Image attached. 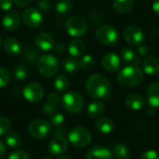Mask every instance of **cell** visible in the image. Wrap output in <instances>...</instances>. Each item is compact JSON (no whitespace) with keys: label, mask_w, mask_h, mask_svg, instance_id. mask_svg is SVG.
Segmentation results:
<instances>
[{"label":"cell","mask_w":159,"mask_h":159,"mask_svg":"<svg viewBox=\"0 0 159 159\" xmlns=\"http://www.w3.org/2000/svg\"><path fill=\"white\" fill-rule=\"evenodd\" d=\"M135 0H113L114 8L121 14L129 12L134 7Z\"/></svg>","instance_id":"26"},{"label":"cell","mask_w":159,"mask_h":159,"mask_svg":"<svg viewBox=\"0 0 159 159\" xmlns=\"http://www.w3.org/2000/svg\"><path fill=\"white\" fill-rule=\"evenodd\" d=\"M113 156L116 159H129L130 150L124 143H117L113 148Z\"/></svg>","instance_id":"27"},{"label":"cell","mask_w":159,"mask_h":159,"mask_svg":"<svg viewBox=\"0 0 159 159\" xmlns=\"http://www.w3.org/2000/svg\"><path fill=\"white\" fill-rule=\"evenodd\" d=\"M143 69L148 75H157L159 73V61L156 57H146L143 61Z\"/></svg>","instance_id":"20"},{"label":"cell","mask_w":159,"mask_h":159,"mask_svg":"<svg viewBox=\"0 0 159 159\" xmlns=\"http://www.w3.org/2000/svg\"><path fill=\"white\" fill-rule=\"evenodd\" d=\"M61 104L67 113L71 115H77L84 108V99L77 91H68L63 94L61 98Z\"/></svg>","instance_id":"3"},{"label":"cell","mask_w":159,"mask_h":159,"mask_svg":"<svg viewBox=\"0 0 159 159\" xmlns=\"http://www.w3.org/2000/svg\"><path fill=\"white\" fill-rule=\"evenodd\" d=\"M102 64L105 71L109 73H115L120 68L121 59L116 53L110 52L103 56L102 60Z\"/></svg>","instance_id":"12"},{"label":"cell","mask_w":159,"mask_h":159,"mask_svg":"<svg viewBox=\"0 0 159 159\" xmlns=\"http://www.w3.org/2000/svg\"><path fill=\"white\" fill-rule=\"evenodd\" d=\"M45 159H53V158H52V157H46Z\"/></svg>","instance_id":"49"},{"label":"cell","mask_w":159,"mask_h":159,"mask_svg":"<svg viewBox=\"0 0 159 159\" xmlns=\"http://www.w3.org/2000/svg\"><path fill=\"white\" fill-rule=\"evenodd\" d=\"M49 122H50V125H52L53 127H60L64 122V116H63L62 114L56 112V113H54L53 115L50 116Z\"/></svg>","instance_id":"34"},{"label":"cell","mask_w":159,"mask_h":159,"mask_svg":"<svg viewBox=\"0 0 159 159\" xmlns=\"http://www.w3.org/2000/svg\"><path fill=\"white\" fill-rule=\"evenodd\" d=\"M120 59L125 63L132 65V66L139 67V65L141 64L140 57H138L135 54V52L131 48H125L122 49L121 55H120Z\"/></svg>","instance_id":"21"},{"label":"cell","mask_w":159,"mask_h":159,"mask_svg":"<svg viewBox=\"0 0 159 159\" xmlns=\"http://www.w3.org/2000/svg\"><path fill=\"white\" fill-rule=\"evenodd\" d=\"M1 45H2V37L0 35V47H1Z\"/></svg>","instance_id":"48"},{"label":"cell","mask_w":159,"mask_h":159,"mask_svg":"<svg viewBox=\"0 0 159 159\" xmlns=\"http://www.w3.org/2000/svg\"><path fill=\"white\" fill-rule=\"evenodd\" d=\"M58 108H59L58 106H56V105H53V104H50V103L47 102V103H45V104L43 105V107H42V111H43V113H44V114H46L47 116H51V115H53L54 113H56V112H57Z\"/></svg>","instance_id":"39"},{"label":"cell","mask_w":159,"mask_h":159,"mask_svg":"<svg viewBox=\"0 0 159 159\" xmlns=\"http://www.w3.org/2000/svg\"><path fill=\"white\" fill-rule=\"evenodd\" d=\"M61 65H62L64 72H66L67 74H70V75H74V74L77 73L80 68L79 61H77L76 58H74V57L65 58L62 61Z\"/></svg>","instance_id":"25"},{"label":"cell","mask_w":159,"mask_h":159,"mask_svg":"<svg viewBox=\"0 0 159 159\" xmlns=\"http://www.w3.org/2000/svg\"><path fill=\"white\" fill-rule=\"evenodd\" d=\"M51 6L50 0H39L38 1V7L42 10H48Z\"/></svg>","instance_id":"42"},{"label":"cell","mask_w":159,"mask_h":159,"mask_svg":"<svg viewBox=\"0 0 159 159\" xmlns=\"http://www.w3.org/2000/svg\"><path fill=\"white\" fill-rule=\"evenodd\" d=\"M6 143L11 148H19L21 145L22 140L17 132H9L5 137Z\"/></svg>","instance_id":"28"},{"label":"cell","mask_w":159,"mask_h":159,"mask_svg":"<svg viewBox=\"0 0 159 159\" xmlns=\"http://www.w3.org/2000/svg\"><path fill=\"white\" fill-rule=\"evenodd\" d=\"M140 159H159V155L155 150H147L141 155Z\"/></svg>","instance_id":"40"},{"label":"cell","mask_w":159,"mask_h":159,"mask_svg":"<svg viewBox=\"0 0 159 159\" xmlns=\"http://www.w3.org/2000/svg\"><path fill=\"white\" fill-rule=\"evenodd\" d=\"M105 109L104 103L101 101H94L87 108V115L90 118H99L103 114Z\"/></svg>","instance_id":"24"},{"label":"cell","mask_w":159,"mask_h":159,"mask_svg":"<svg viewBox=\"0 0 159 159\" xmlns=\"http://www.w3.org/2000/svg\"><path fill=\"white\" fill-rule=\"evenodd\" d=\"M23 57H24V59L26 60V61H30V62H36L37 61V60H38V53L36 52V50L35 49H34L33 48H31V47H29V48H27L25 50H24V52H23Z\"/></svg>","instance_id":"33"},{"label":"cell","mask_w":159,"mask_h":159,"mask_svg":"<svg viewBox=\"0 0 159 159\" xmlns=\"http://www.w3.org/2000/svg\"><path fill=\"white\" fill-rule=\"evenodd\" d=\"M58 159H73V158H71V157H59Z\"/></svg>","instance_id":"47"},{"label":"cell","mask_w":159,"mask_h":159,"mask_svg":"<svg viewBox=\"0 0 159 159\" xmlns=\"http://www.w3.org/2000/svg\"><path fill=\"white\" fill-rule=\"evenodd\" d=\"M29 134L34 139H45L51 132V127L48 122L43 119H35L32 121L28 127Z\"/></svg>","instance_id":"8"},{"label":"cell","mask_w":159,"mask_h":159,"mask_svg":"<svg viewBox=\"0 0 159 159\" xmlns=\"http://www.w3.org/2000/svg\"><path fill=\"white\" fill-rule=\"evenodd\" d=\"M69 85V79L63 75H58L54 80V88L58 92H65L68 89Z\"/></svg>","instance_id":"29"},{"label":"cell","mask_w":159,"mask_h":159,"mask_svg":"<svg viewBox=\"0 0 159 159\" xmlns=\"http://www.w3.org/2000/svg\"><path fill=\"white\" fill-rule=\"evenodd\" d=\"M32 2L33 0H13V3L18 7H26L29 5H31Z\"/></svg>","instance_id":"43"},{"label":"cell","mask_w":159,"mask_h":159,"mask_svg":"<svg viewBox=\"0 0 159 159\" xmlns=\"http://www.w3.org/2000/svg\"><path fill=\"white\" fill-rule=\"evenodd\" d=\"M38 72L45 77L55 76L59 71V62L55 56L51 54H44L39 56L36 61Z\"/></svg>","instance_id":"4"},{"label":"cell","mask_w":159,"mask_h":159,"mask_svg":"<svg viewBox=\"0 0 159 159\" xmlns=\"http://www.w3.org/2000/svg\"><path fill=\"white\" fill-rule=\"evenodd\" d=\"M123 35L127 43L131 46H140L144 42V33L140 26L129 25L124 29Z\"/></svg>","instance_id":"9"},{"label":"cell","mask_w":159,"mask_h":159,"mask_svg":"<svg viewBox=\"0 0 159 159\" xmlns=\"http://www.w3.org/2000/svg\"><path fill=\"white\" fill-rule=\"evenodd\" d=\"M44 88L36 82H32L26 85L22 90V95L24 99L30 102H38L44 97Z\"/></svg>","instance_id":"10"},{"label":"cell","mask_w":159,"mask_h":159,"mask_svg":"<svg viewBox=\"0 0 159 159\" xmlns=\"http://www.w3.org/2000/svg\"><path fill=\"white\" fill-rule=\"evenodd\" d=\"M68 149V142L64 137H54L48 144V152L53 156H61Z\"/></svg>","instance_id":"13"},{"label":"cell","mask_w":159,"mask_h":159,"mask_svg":"<svg viewBox=\"0 0 159 159\" xmlns=\"http://www.w3.org/2000/svg\"><path fill=\"white\" fill-rule=\"evenodd\" d=\"M148 48L144 45H140L138 46V48H137V53L140 55V56H146L148 54Z\"/></svg>","instance_id":"44"},{"label":"cell","mask_w":159,"mask_h":159,"mask_svg":"<svg viewBox=\"0 0 159 159\" xmlns=\"http://www.w3.org/2000/svg\"><path fill=\"white\" fill-rule=\"evenodd\" d=\"M87 159H114L113 153L106 147L95 146L87 153Z\"/></svg>","instance_id":"16"},{"label":"cell","mask_w":159,"mask_h":159,"mask_svg":"<svg viewBox=\"0 0 159 159\" xmlns=\"http://www.w3.org/2000/svg\"><path fill=\"white\" fill-rule=\"evenodd\" d=\"M11 127L10 120L6 116H0V136L5 135Z\"/></svg>","instance_id":"36"},{"label":"cell","mask_w":159,"mask_h":159,"mask_svg":"<svg viewBox=\"0 0 159 159\" xmlns=\"http://www.w3.org/2000/svg\"><path fill=\"white\" fill-rule=\"evenodd\" d=\"M86 91L90 97L98 101L108 100L111 97V84L104 75L94 74L86 82Z\"/></svg>","instance_id":"1"},{"label":"cell","mask_w":159,"mask_h":159,"mask_svg":"<svg viewBox=\"0 0 159 159\" xmlns=\"http://www.w3.org/2000/svg\"><path fill=\"white\" fill-rule=\"evenodd\" d=\"M23 23L31 28H37L43 23V16L41 12L35 7H29L22 13Z\"/></svg>","instance_id":"11"},{"label":"cell","mask_w":159,"mask_h":159,"mask_svg":"<svg viewBox=\"0 0 159 159\" xmlns=\"http://www.w3.org/2000/svg\"><path fill=\"white\" fill-rule=\"evenodd\" d=\"M61 102V98L57 92H51L48 96V102L53 105L58 106V104Z\"/></svg>","instance_id":"38"},{"label":"cell","mask_w":159,"mask_h":159,"mask_svg":"<svg viewBox=\"0 0 159 159\" xmlns=\"http://www.w3.org/2000/svg\"><path fill=\"white\" fill-rule=\"evenodd\" d=\"M152 8L154 13L159 17V0H154L153 5H152Z\"/></svg>","instance_id":"45"},{"label":"cell","mask_w":159,"mask_h":159,"mask_svg":"<svg viewBox=\"0 0 159 159\" xmlns=\"http://www.w3.org/2000/svg\"><path fill=\"white\" fill-rule=\"evenodd\" d=\"M96 129L102 134H109L115 129V122L108 116L99 117L95 123Z\"/></svg>","instance_id":"17"},{"label":"cell","mask_w":159,"mask_h":159,"mask_svg":"<svg viewBox=\"0 0 159 159\" xmlns=\"http://www.w3.org/2000/svg\"><path fill=\"white\" fill-rule=\"evenodd\" d=\"M6 155V145L4 143L0 140V158L3 157Z\"/></svg>","instance_id":"46"},{"label":"cell","mask_w":159,"mask_h":159,"mask_svg":"<svg viewBox=\"0 0 159 159\" xmlns=\"http://www.w3.org/2000/svg\"><path fill=\"white\" fill-rule=\"evenodd\" d=\"M68 141L75 148H85L91 142V133L87 128L75 127L69 132Z\"/></svg>","instance_id":"5"},{"label":"cell","mask_w":159,"mask_h":159,"mask_svg":"<svg viewBox=\"0 0 159 159\" xmlns=\"http://www.w3.org/2000/svg\"><path fill=\"white\" fill-rule=\"evenodd\" d=\"M145 102L142 95L138 93H129L126 97V105L134 111H139L144 107Z\"/></svg>","instance_id":"19"},{"label":"cell","mask_w":159,"mask_h":159,"mask_svg":"<svg viewBox=\"0 0 159 159\" xmlns=\"http://www.w3.org/2000/svg\"><path fill=\"white\" fill-rule=\"evenodd\" d=\"M13 0H0V9L7 11L9 10L12 7Z\"/></svg>","instance_id":"41"},{"label":"cell","mask_w":159,"mask_h":159,"mask_svg":"<svg viewBox=\"0 0 159 159\" xmlns=\"http://www.w3.org/2000/svg\"><path fill=\"white\" fill-rule=\"evenodd\" d=\"M117 81L126 88H135L143 81V72L136 66L128 65L117 74Z\"/></svg>","instance_id":"2"},{"label":"cell","mask_w":159,"mask_h":159,"mask_svg":"<svg viewBox=\"0 0 159 159\" xmlns=\"http://www.w3.org/2000/svg\"><path fill=\"white\" fill-rule=\"evenodd\" d=\"M148 103L153 108H159V82L152 83L146 91Z\"/></svg>","instance_id":"18"},{"label":"cell","mask_w":159,"mask_h":159,"mask_svg":"<svg viewBox=\"0 0 159 159\" xmlns=\"http://www.w3.org/2000/svg\"><path fill=\"white\" fill-rule=\"evenodd\" d=\"M10 80V74L9 72L4 68V67H0V89L5 88Z\"/></svg>","instance_id":"35"},{"label":"cell","mask_w":159,"mask_h":159,"mask_svg":"<svg viewBox=\"0 0 159 159\" xmlns=\"http://www.w3.org/2000/svg\"><path fill=\"white\" fill-rule=\"evenodd\" d=\"M14 75L18 80H24L28 76V70L24 64H18L14 69Z\"/></svg>","instance_id":"32"},{"label":"cell","mask_w":159,"mask_h":159,"mask_svg":"<svg viewBox=\"0 0 159 159\" xmlns=\"http://www.w3.org/2000/svg\"><path fill=\"white\" fill-rule=\"evenodd\" d=\"M34 44L36 48L41 51H48L54 46L53 38L48 33H38L34 37Z\"/></svg>","instance_id":"15"},{"label":"cell","mask_w":159,"mask_h":159,"mask_svg":"<svg viewBox=\"0 0 159 159\" xmlns=\"http://www.w3.org/2000/svg\"><path fill=\"white\" fill-rule=\"evenodd\" d=\"M3 46H4L5 51L9 55L18 56L21 53V47H20V42L13 37L7 38L3 43Z\"/></svg>","instance_id":"22"},{"label":"cell","mask_w":159,"mask_h":159,"mask_svg":"<svg viewBox=\"0 0 159 159\" xmlns=\"http://www.w3.org/2000/svg\"><path fill=\"white\" fill-rule=\"evenodd\" d=\"M4 28L7 31H15L20 24V16L17 11H9L5 14L2 20Z\"/></svg>","instance_id":"14"},{"label":"cell","mask_w":159,"mask_h":159,"mask_svg":"<svg viewBox=\"0 0 159 159\" xmlns=\"http://www.w3.org/2000/svg\"><path fill=\"white\" fill-rule=\"evenodd\" d=\"M66 31L73 37H81L88 31L87 21L81 16H72L66 21Z\"/></svg>","instance_id":"7"},{"label":"cell","mask_w":159,"mask_h":159,"mask_svg":"<svg viewBox=\"0 0 159 159\" xmlns=\"http://www.w3.org/2000/svg\"><path fill=\"white\" fill-rule=\"evenodd\" d=\"M73 8V3L71 0H59L56 4V12L60 15H65L69 13Z\"/></svg>","instance_id":"30"},{"label":"cell","mask_w":159,"mask_h":159,"mask_svg":"<svg viewBox=\"0 0 159 159\" xmlns=\"http://www.w3.org/2000/svg\"><path fill=\"white\" fill-rule=\"evenodd\" d=\"M97 40L104 46H115L119 41V34L112 25L105 24L100 26L96 31Z\"/></svg>","instance_id":"6"},{"label":"cell","mask_w":159,"mask_h":159,"mask_svg":"<svg viewBox=\"0 0 159 159\" xmlns=\"http://www.w3.org/2000/svg\"><path fill=\"white\" fill-rule=\"evenodd\" d=\"M8 159H30L29 156L27 155V153L23 150H16L14 152H12Z\"/></svg>","instance_id":"37"},{"label":"cell","mask_w":159,"mask_h":159,"mask_svg":"<svg viewBox=\"0 0 159 159\" xmlns=\"http://www.w3.org/2000/svg\"><path fill=\"white\" fill-rule=\"evenodd\" d=\"M85 50H86V46L84 42L80 39H74L69 43L68 51L74 58L82 57Z\"/></svg>","instance_id":"23"},{"label":"cell","mask_w":159,"mask_h":159,"mask_svg":"<svg viewBox=\"0 0 159 159\" xmlns=\"http://www.w3.org/2000/svg\"><path fill=\"white\" fill-rule=\"evenodd\" d=\"M95 64V61L94 58L90 55H85L83 57H81L80 61H79V65L82 69L85 70H90L93 68Z\"/></svg>","instance_id":"31"}]
</instances>
